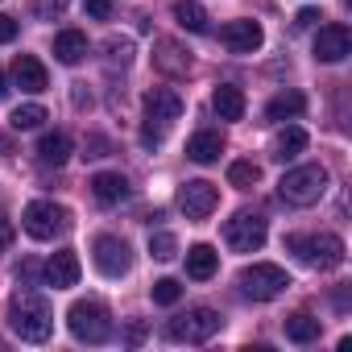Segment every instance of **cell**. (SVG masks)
Here are the masks:
<instances>
[{"label": "cell", "mask_w": 352, "mask_h": 352, "mask_svg": "<svg viewBox=\"0 0 352 352\" xmlns=\"http://www.w3.org/2000/svg\"><path fill=\"white\" fill-rule=\"evenodd\" d=\"M9 327H13L25 344L50 340V331H54V311H50L46 294H38V290L13 294V302H9Z\"/></svg>", "instance_id": "6da1fadb"}, {"label": "cell", "mask_w": 352, "mask_h": 352, "mask_svg": "<svg viewBox=\"0 0 352 352\" xmlns=\"http://www.w3.org/2000/svg\"><path fill=\"white\" fill-rule=\"evenodd\" d=\"M323 191H327V170L323 166H294L278 183V195L290 208H311V204L323 199Z\"/></svg>", "instance_id": "7a4b0ae2"}, {"label": "cell", "mask_w": 352, "mask_h": 352, "mask_svg": "<svg viewBox=\"0 0 352 352\" xmlns=\"http://www.w3.org/2000/svg\"><path fill=\"white\" fill-rule=\"evenodd\" d=\"M67 327H71V336L83 340V344H104V340H112L108 307H104V302H91V298H79V302L67 311Z\"/></svg>", "instance_id": "3957f363"}, {"label": "cell", "mask_w": 352, "mask_h": 352, "mask_svg": "<svg viewBox=\"0 0 352 352\" xmlns=\"http://www.w3.org/2000/svg\"><path fill=\"white\" fill-rule=\"evenodd\" d=\"M286 249H290L298 261L315 265V270H336V265L344 261V241H340L336 232H319V236H286Z\"/></svg>", "instance_id": "277c9868"}, {"label": "cell", "mask_w": 352, "mask_h": 352, "mask_svg": "<svg viewBox=\"0 0 352 352\" xmlns=\"http://www.w3.org/2000/svg\"><path fill=\"white\" fill-rule=\"evenodd\" d=\"M21 224H25V232H30L34 241H54V236H63V232L71 228V212H67L63 204H54V199H34V204L25 208Z\"/></svg>", "instance_id": "5b68a950"}, {"label": "cell", "mask_w": 352, "mask_h": 352, "mask_svg": "<svg viewBox=\"0 0 352 352\" xmlns=\"http://www.w3.org/2000/svg\"><path fill=\"white\" fill-rule=\"evenodd\" d=\"M236 282H241V294H245V298H257V302H270V298H278V294L290 286L286 270H282V265H270V261L245 265Z\"/></svg>", "instance_id": "8992f818"}, {"label": "cell", "mask_w": 352, "mask_h": 352, "mask_svg": "<svg viewBox=\"0 0 352 352\" xmlns=\"http://www.w3.org/2000/svg\"><path fill=\"white\" fill-rule=\"evenodd\" d=\"M220 327H224V319H220L212 307H195V311H187V315H179V319H170V323H166V336L179 340V344H204V340H212Z\"/></svg>", "instance_id": "52a82bcc"}, {"label": "cell", "mask_w": 352, "mask_h": 352, "mask_svg": "<svg viewBox=\"0 0 352 352\" xmlns=\"http://www.w3.org/2000/svg\"><path fill=\"white\" fill-rule=\"evenodd\" d=\"M224 245H228L232 253H257V249L265 245V220H261V216H249V212L232 216V220L224 224Z\"/></svg>", "instance_id": "ba28073f"}, {"label": "cell", "mask_w": 352, "mask_h": 352, "mask_svg": "<svg viewBox=\"0 0 352 352\" xmlns=\"http://www.w3.org/2000/svg\"><path fill=\"white\" fill-rule=\"evenodd\" d=\"M96 270L104 278H124L133 270V249L120 236H96Z\"/></svg>", "instance_id": "9c48e42d"}, {"label": "cell", "mask_w": 352, "mask_h": 352, "mask_svg": "<svg viewBox=\"0 0 352 352\" xmlns=\"http://www.w3.org/2000/svg\"><path fill=\"white\" fill-rule=\"evenodd\" d=\"M216 204H220V191L204 179H191V183L179 187V208H183L187 220H208L216 212Z\"/></svg>", "instance_id": "30bf717a"}, {"label": "cell", "mask_w": 352, "mask_h": 352, "mask_svg": "<svg viewBox=\"0 0 352 352\" xmlns=\"http://www.w3.org/2000/svg\"><path fill=\"white\" fill-rule=\"evenodd\" d=\"M183 116V96L174 87H149L145 91V120L157 129H170L174 120Z\"/></svg>", "instance_id": "8fae6325"}, {"label": "cell", "mask_w": 352, "mask_h": 352, "mask_svg": "<svg viewBox=\"0 0 352 352\" xmlns=\"http://www.w3.org/2000/svg\"><path fill=\"white\" fill-rule=\"evenodd\" d=\"M348 54H352V34H348V25H340V21L323 25L319 38H315V58H319V63H344Z\"/></svg>", "instance_id": "7c38bea8"}, {"label": "cell", "mask_w": 352, "mask_h": 352, "mask_svg": "<svg viewBox=\"0 0 352 352\" xmlns=\"http://www.w3.org/2000/svg\"><path fill=\"white\" fill-rule=\"evenodd\" d=\"M261 25L257 21H228L224 30H220V42L232 50V54H253L257 46H261Z\"/></svg>", "instance_id": "4fadbf2b"}, {"label": "cell", "mask_w": 352, "mask_h": 352, "mask_svg": "<svg viewBox=\"0 0 352 352\" xmlns=\"http://www.w3.org/2000/svg\"><path fill=\"white\" fill-rule=\"evenodd\" d=\"M46 286H54V290H67V286H75L79 282V257H75V249H58L50 261H46Z\"/></svg>", "instance_id": "5bb4252c"}, {"label": "cell", "mask_w": 352, "mask_h": 352, "mask_svg": "<svg viewBox=\"0 0 352 352\" xmlns=\"http://www.w3.org/2000/svg\"><path fill=\"white\" fill-rule=\"evenodd\" d=\"M13 79H17V87L21 91H30V96H38V91H46V67L34 58V54H17V63H13Z\"/></svg>", "instance_id": "9a60e30c"}, {"label": "cell", "mask_w": 352, "mask_h": 352, "mask_svg": "<svg viewBox=\"0 0 352 352\" xmlns=\"http://www.w3.org/2000/svg\"><path fill=\"white\" fill-rule=\"evenodd\" d=\"M129 179L124 174H112V170H104V174H96L91 179V195L100 199V204H120V199H129Z\"/></svg>", "instance_id": "2e32d148"}, {"label": "cell", "mask_w": 352, "mask_h": 352, "mask_svg": "<svg viewBox=\"0 0 352 352\" xmlns=\"http://www.w3.org/2000/svg\"><path fill=\"white\" fill-rule=\"evenodd\" d=\"M212 108H216L220 120H241V116H245V91L232 87V83H220V87L212 91Z\"/></svg>", "instance_id": "e0dca14e"}, {"label": "cell", "mask_w": 352, "mask_h": 352, "mask_svg": "<svg viewBox=\"0 0 352 352\" xmlns=\"http://www.w3.org/2000/svg\"><path fill=\"white\" fill-rule=\"evenodd\" d=\"M220 153H224V137H220L216 129H204V133H195V137L187 141V157H191V162H199V166L216 162Z\"/></svg>", "instance_id": "ac0fdd59"}, {"label": "cell", "mask_w": 352, "mask_h": 352, "mask_svg": "<svg viewBox=\"0 0 352 352\" xmlns=\"http://www.w3.org/2000/svg\"><path fill=\"white\" fill-rule=\"evenodd\" d=\"M216 270H220V253H216L212 245H191V249H187V278L208 282Z\"/></svg>", "instance_id": "d6986e66"}, {"label": "cell", "mask_w": 352, "mask_h": 352, "mask_svg": "<svg viewBox=\"0 0 352 352\" xmlns=\"http://www.w3.org/2000/svg\"><path fill=\"white\" fill-rule=\"evenodd\" d=\"M54 58L67 63V67L83 63V58H87V38H83L79 30H63V34L54 38Z\"/></svg>", "instance_id": "ffe728a7"}, {"label": "cell", "mask_w": 352, "mask_h": 352, "mask_svg": "<svg viewBox=\"0 0 352 352\" xmlns=\"http://www.w3.org/2000/svg\"><path fill=\"white\" fill-rule=\"evenodd\" d=\"M67 157H71V137L67 133H46L38 141V162L42 166H63Z\"/></svg>", "instance_id": "44dd1931"}, {"label": "cell", "mask_w": 352, "mask_h": 352, "mask_svg": "<svg viewBox=\"0 0 352 352\" xmlns=\"http://www.w3.org/2000/svg\"><path fill=\"white\" fill-rule=\"evenodd\" d=\"M286 340H294V344H311V340H319V319L315 315H307V311H294V315H286Z\"/></svg>", "instance_id": "7402d4cb"}, {"label": "cell", "mask_w": 352, "mask_h": 352, "mask_svg": "<svg viewBox=\"0 0 352 352\" xmlns=\"http://www.w3.org/2000/svg\"><path fill=\"white\" fill-rule=\"evenodd\" d=\"M307 149V133L298 129V124H290V129H282L278 137H274V157L278 162H290V157H298Z\"/></svg>", "instance_id": "603a6c76"}, {"label": "cell", "mask_w": 352, "mask_h": 352, "mask_svg": "<svg viewBox=\"0 0 352 352\" xmlns=\"http://www.w3.org/2000/svg\"><path fill=\"white\" fill-rule=\"evenodd\" d=\"M302 108H307V96L302 91H282V96H274L265 104V116L270 120H286V116H298Z\"/></svg>", "instance_id": "cb8c5ba5"}, {"label": "cell", "mask_w": 352, "mask_h": 352, "mask_svg": "<svg viewBox=\"0 0 352 352\" xmlns=\"http://www.w3.org/2000/svg\"><path fill=\"white\" fill-rule=\"evenodd\" d=\"M174 21L183 30H191V34H208V13H204V5H195V0H179V5H174Z\"/></svg>", "instance_id": "d4e9b609"}, {"label": "cell", "mask_w": 352, "mask_h": 352, "mask_svg": "<svg viewBox=\"0 0 352 352\" xmlns=\"http://www.w3.org/2000/svg\"><path fill=\"white\" fill-rule=\"evenodd\" d=\"M157 67H162V71H170V75H187L191 54H183L174 42H157Z\"/></svg>", "instance_id": "484cf974"}, {"label": "cell", "mask_w": 352, "mask_h": 352, "mask_svg": "<svg viewBox=\"0 0 352 352\" xmlns=\"http://www.w3.org/2000/svg\"><path fill=\"white\" fill-rule=\"evenodd\" d=\"M42 120H46V108H42V104H21V108L9 116V124H13L17 133H25V129H38Z\"/></svg>", "instance_id": "4316f807"}, {"label": "cell", "mask_w": 352, "mask_h": 352, "mask_svg": "<svg viewBox=\"0 0 352 352\" xmlns=\"http://www.w3.org/2000/svg\"><path fill=\"white\" fill-rule=\"evenodd\" d=\"M257 179H261V166H253V162H232V166H228V183L241 187V191L253 187Z\"/></svg>", "instance_id": "83f0119b"}, {"label": "cell", "mask_w": 352, "mask_h": 352, "mask_svg": "<svg viewBox=\"0 0 352 352\" xmlns=\"http://www.w3.org/2000/svg\"><path fill=\"white\" fill-rule=\"evenodd\" d=\"M149 294H153V302H157V307H174V302L183 298V286L174 282V278H157Z\"/></svg>", "instance_id": "f1b7e54d"}, {"label": "cell", "mask_w": 352, "mask_h": 352, "mask_svg": "<svg viewBox=\"0 0 352 352\" xmlns=\"http://www.w3.org/2000/svg\"><path fill=\"white\" fill-rule=\"evenodd\" d=\"M149 253H153L157 261H170L174 253H179V241H174L170 232H153V236H149Z\"/></svg>", "instance_id": "f546056e"}, {"label": "cell", "mask_w": 352, "mask_h": 352, "mask_svg": "<svg viewBox=\"0 0 352 352\" xmlns=\"http://www.w3.org/2000/svg\"><path fill=\"white\" fill-rule=\"evenodd\" d=\"M67 5H71V0H34V17L38 21H58L67 13Z\"/></svg>", "instance_id": "4dcf8cb0"}, {"label": "cell", "mask_w": 352, "mask_h": 352, "mask_svg": "<svg viewBox=\"0 0 352 352\" xmlns=\"http://www.w3.org/2000/svg\"><path fill=\"white\" fill-rule=\"evenodd\" d=\"M108 63H120V67H129L133 63V42L129 38H108Z\"/></svg>", "instance_id": "1f68e13d"}, {"label": "cell", "mask_w": 352, "mask_h": 352, "mask_svg": "<svg viewBox=\"0 0 352 352\" xmlns=\"http://www.w3.org/2000/svg\"><path fill=\"white\" fill-rule=\"evenodd\" d=\"M13 38H17V21H13L9 13H0V46L13 42Z\"/></svg>", "instance_id": "d6a6232c"}, {"label": "cell", "mask_w": 352, "mask_h": 352, "mask_svg": "<svg viewBox=\"0 0 352 352\" xmlns=\"http://www.w3.org/2000/svg\"><path fill=\"white\" fill-rule=\"evenodd\" d=\"M87 13L100 17V21H108L112 17V0H87Z\"/></svg>", "instance_id": "836d02e7"}, {"label": "cell", "mask_w": 352, "mask_h": 352, "mask_svg": "<svg viewBox=\"0 0 352 352\" xmlns=\"http://www.w3.org/2000/svg\"><path fill=\"white\" fill-rule=\"evenodd\" d=\"M13 245V220H9V212H0V249H9Z\"/></svg>", "instance_id": "e575fe53"}, {"label": "cell", "mask_w": 352, "mask_h": 352, "mask_svg": "<svg viewBox=\"0 0 352 352\" xmlns=\"http://www.w3.org/2000/svg\"><path fill=\"white\" fill-rule=\"evenodd\" d=\"M38 274H42V265H38V261H25V265L17 270V278H21L25 286H34V282H38Z\"/></svg>", "instance_id": "d590c367"}, {"label": "cell", "mask_w": 352, "mask_h": 352, "mask_svg": "<svg viewBox=\"0 0 352 352\" xmlns=\"http://www.w3.org/2000/svg\"><path fill=\"white\" fill-rule=\"evenodd\" d=\"M162 133H166V129H157V124H149V120H145V129H141V141H145V145H162Z\"/></svg>", "instance_id": "8d00e7d4"}, {"label": "cell", "mask_w": 352, "mask_h": 352, "mask_svg": "<svg viewBox=\"0 0 352 352\" xmlns=\"http://www.w3.org/2000/svg\"><path fill=\"white\" fill-rule=\"evenodd\" d=\"M319 21V9H302L298 17H294V30H307V25H315Z\"/></svg>", "instance_id": "74e56055"}, {"label": "cell", "mask_w": 352, "mask_h": 352, "mask_svg": "<svg viewBox=\"0 0 352 352\" xmlns=\"http://www.w3.org/2000/svg\"><path fill=\"white\" fill-rule=\"evenodd\" d=\"M87 149H96L91 157H104V153H108V141H104V137H87Z\"/></svg>", "instance_id": "f35d334b"}, {"label": "cell", "mask_w": 352, "mask_h": 352, "mask_svg": "<svg viewBox=\"0 0 352 352\" xmlns=\"http://www.w3.org/2000/svg\"><path fill=\"white\" fill-rule=\"evenodd\" d=\"M141 336H145V323H133L129 327V344H141Z\"/></svg>", "instance_id": "ab89813d"}, {"label": "cell", "mask_w": 352, "mask_h": 352, "mask_svg": "<svg viewBox=\"0 0 352 352\" xmlns=\"http://www.w3.org/2000/svg\"><path fill=\"white\" fill-rule=\"evenodd\" d=\"M83 104H91V96H87L83 83H79V87H75V108H83Z\"/></svg>", "instance_id": "60d3db41"}, {"label": "cell", "mask_w": 352, "mask_h": 352, "mask_svg": "<svg viewBox=\"0 0 352 352\" xmlns=\"http://www.w3.org/2000/svg\"><path fill=\"white\" fill-rule=\"evenodd\" d=\"M0 149H5V153H13V141H9L5 133H0Z\"/></svg>", "instance_id": "b9f144b4"}, {"label": "cell", "mask_w": 352, "mask_h": 352, "mask_svg": "<svg viewBox=\"0 0 352 352\" xmlns=\"http://www.w3.org/2000/svg\"><path fill=\"white\" fill-rule=\"evenodd\" d=\"M9 96V83H5V71H0V100H5Z\"/></svg>", "instance_id": "7bdbcfd3"}]
</instances>
